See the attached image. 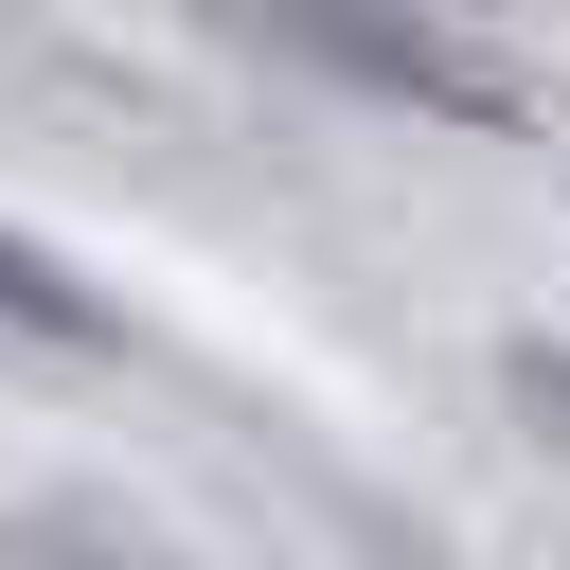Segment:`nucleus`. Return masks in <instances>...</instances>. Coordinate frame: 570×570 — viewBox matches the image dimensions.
<instances>
[{"mask_svg": "<svg viewBox=\"0 0 570 570\" xmlns=\"http://www.w3.org/2000/svg\"><path fill=\"white\" fill-rule=\"evenodd\" d=\"M0 338H107V303H89L36 232H0Z\"/></svg>", "mask_w": 570, "mask_h": 570, "instance_id": "f257e3e1", "label": "nucleus"}]
</instances>
